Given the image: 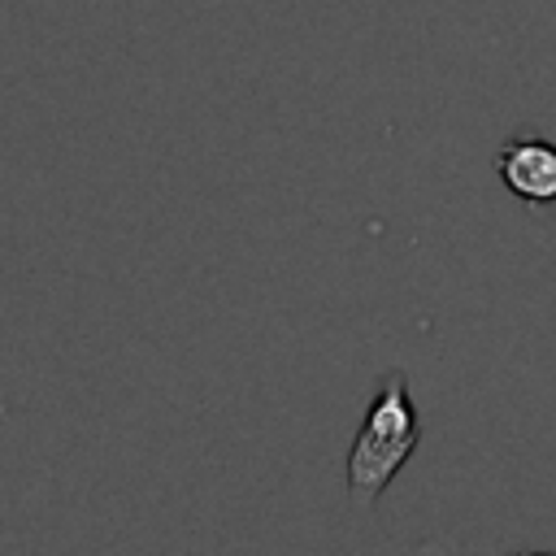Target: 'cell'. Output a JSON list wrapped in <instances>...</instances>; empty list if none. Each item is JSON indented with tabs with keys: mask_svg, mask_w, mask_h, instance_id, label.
<instances>
[{
	"mask_svg": "<svg viewBox=\"0 0 556 556\" xmlns=\"http://www.w3.org/2000/svg\"><path fill=\"white\" fill-rule=\"evenodd\" d=\"M513 556H556V552H513Z\"/></svg>",
	"mask_w": 556,
	"mask_h": 556,
	"instance_id": "obj_3",
	"label": "cell"
},
{
	"mask_svg": "<svg viewBox=\"0 0 556 556\" xmlns=\"http://www.w3.org/2000/svg\"><path fill=\"white\" fill-rule=\"evenodd\" d=\"M421 443L417 404L408 395V374L391 369L378 378V391L365 408V421L348 447V491L356 504H374L391 478L404 469V460Z\"/></svg>",
	"mask_w": 556,
	"mask_h": 556,
	"instance_id": "obj_1",
	"label": "cell"
},
{
	"mask_svg": "<svg viewBox=\"0 0 556 556\" xmlns=\"http://www.w3.org/2000/svg\"><path fill=\"white\" fill-rule=\"evenodd\" d=\"M495 174L521 204H530V208H552L556 204V143L517 135V139L500 143Z\"/></svg>",
	"mask_w": 556,
	"mask_h": 556,
	"instance_id": "obj_2",
	"label": "cell"
}]
</instances>
